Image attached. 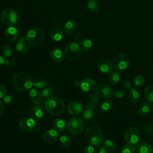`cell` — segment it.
Listing matches in <instances>:
<instances>
[{"label":"cell","instance_id":"obj_1","mask_svg":"<svg viewBox=\"0 0 153 153\" xmlns=\"http://www.w3.org/2000/svg\"><path fill=\"white\" fill-rule=\"evenodd\" d=\"M13 84L17 90L23 91L31 88L33 86V81L27 73L19 72L14 75Z\"/></svg>","mask_w":153,"mask_h":153},{"label":"cell","instance_id":"obj_2","mask_svg":"<svg viewBox=\"0 0 153 153\" xmlns=\"http://www.w3.org/2000/svg\"><path fill=\"white\" fill-rule=\"evenodd\" d=\"M85 138L87 142L91 145L98 146L103 141V134L99 127L91 126L85 130Z\"/></svg>","mask_w":153,"mask_h":153},{"label":"cell","instance_id":"obj_3","mask_svg":"<svg viewBox=\"0 0 153 153\" xmlns=\"http://www.w3.org/2000/svg\"><path fill=\"white\" fill-rule=\"evenodd\" d=\"M45 106L47 111L53 115H59L62 114L65 108V105L63 101L57 97H52L47 99Z\"/></svg>","mask_w":153,"mask_h":153},{"label":"cell","instance_id":"obj_4","mask_svg":"<svg viewBox=\"0 0 153 153\" xmlns=\"http://www.w3.org/2000/svg\"><path fill=\"white\" fill-rule=\"evenodd\" d=\"M44 37L43 30L37 27L30 29L26 33L25 38L27 42L31 45H38L40 44Z\"/></svg>","mask_w":153,"mask_h":153},{"label":"cell","instance_id":"obj_5","mask_svg":"<svg viewBox=\"0 0 153 153\" xmlns=\"http://www.w3.org/2000/svg\"><path fill=\"white\" fill-rule=\"evenodd\" d=\"M81 54V48L78 43L72 42L68 44L65 48V56L70 61L78 59Z\"/></svg>","mask_w":153,"mask_h":153},{"label":"cell","instance_id":"obj_6","mask_svg":"<svg viewBox=\"0 0 153 153\" xmlns=\"http://www.w3.org/2000/svg\"><path fill=\"white\" fill-rule=\"evenodd\" d=\"M1 19L5 25L12 26L18 21V14L14 9L7 8L1 12Z\"/></svg>","mask_w":153,"mask_h":153},{"label":"cell","instance_id":"obj_7","mask_svg":"<svg viewBox=\"0 0 153 153\" xmlns=\"http://www.w3.org/2000/svg\"><path fill=\"white\" fill-rule=\"evenodd\" d=\"M84 128L83 120L78 117L71 118L68 123L67 128L68 131L72 134H78L81 133Z\"/></svg>","mask_w":153,"mask_h":153},{"label":"cell","instance_id":"obj_8","mask_svg":"<svg viewBox=\"0 0 153 153\" xmlns=\"http://www.w3.org/2000/svg\"><path fill=\"white\" fill-rule=\"evenodd\" d=\"M124 139L128 144L137 145L141 140L140 131L134 127L128 128L124 133Z\"/></svg>","mask_w":153,"mask_h":153},{"label":"cell","instance_id":"obj_9","mask_svg":"<svg viewBox=\"0 0 153 153\" xmlns=\"http://www.w3.org/2000/svg\"><path fill=\"white\" fill-rule=\"evenodd\" d=\"M112 65L116 70L120 71H124L130 65V58L126 54H118L113 59Z\"/></svg>","mask_w":153,"mask_h":153},{"label":"cell","instance_id":"obj_10","mask_svg":"<svg viewBox=\"0 0 153 153\" xmlns=\"http://www.w3.org/2000/svg\"><path fill=\"white\" fill-rule=\"evenodd\" d=\"M97 94L104 99H111L114 96V91L112 88L107 84L99 83L96 87Z\"/></svg>","mask_w":153,"mask_h":153},{"label":"cell","instance_id":"obj_11","mask_svg":"<svg viewBox=\"0 0 153 153\" xmlns=\"http://www.w3.org/2000/svg\"><path fill=\"white\" fill-rule=\"evenodd\" d=\"M19 126L23 131L29 132L35 128L36 123L32 118H24L19 121Z\"/></svg>","mask_w":153,"mask_h":153},{"label":"cell","instance_id":"obj_12","mask_svg":"<svg viewBox=\"0 0 153 153\" xmlns=\"http://www.w3.org/2000/svg\"><path fill=\"white\" fill-rule=\"evenodd\" d=\"M97 86L96 81L91 78H87L80 82L79 88L84 92H90L96 88Z\"/></svg>","mask_w":153,"mask_h":153},{"label":"cell","instance_id":"obj_13","mask_svg":"<svg viewBox=\"0 0 153 153\" xmlns=\"http://www.w3.org/2000/svg\"><path fill=\"white\" fill-rule=\"evenodd\" d=\"M59 137V133L55 129H50L44 132L43 134L44 140L47 143H54Z\"/></svg>","mask_w":153,"mask_h":153},{"label":"cell","instance_id":"obj_14","mask_svg":"<svg viewBox=\"0 0 153 153\" xmlns=\"http://www.w3.org/2000/svg\"><path fill=\"white\" fill-rule=\"evenodd\" d=\"M97 67L100 71L105 74H110L112 72L114 68L112 63L107 59H103L99 61Z\"/></svg>","mask_w":153,"mask_h":153},{"label":"cell","instance_id":"obj_15","mask_svg":"<svg viewBox=\"0 0 153 153\" xmlns=\"http://www.w3.org/2000/svg\"><path fill=\"white\" fill-rule=\"evenodd\" d=\"M82 110V105L80 102L72 101L68 105V111L72 115H78L81 112Z\"/></svg>","mask_w":153,"mask_h":153},{"label":"cell","instance_id":"obj_16","mask_svg":"<svg viewBox=\"0 0 153 153\" xmlns=\"http://www.w3.org/2000/svg\"><path fill=\"white\" fill-rule=\"evenodd\" d=\"M26 42L27 41L26 40V38L23 36H21L20 38L17 39L16 45V48L17 51L19 54H23L27 52L28 47Z\"/></svg>","mask_w":153,"mask_h":153},{"label":"cell","instance_id":"obj_17","mask_svg":"<svg viewBox=\"0 0 153 153\" xmlns=\"http://www.w3.org/2000/svg\"><path fill=\"white\" fill-rule=\"evenodd\" d=\"M4 36L9 41H13L17 39L18 36V30L16 27L10 26L5 29L4 31Z\"/></svg>","mask_w":153,"mask_h":153},{"label":"cell","instance_id":"obj_18","mask_svg":"<svg viewBox=\"0 0 153 153\" xmlns=\"http://www.w3.org/2000/svg\"><path fill=\"white\" fill-rule=\"evenodd\" d=\"M50 57L51 59L56 62V63H60L62 62L65 58V54L63 52L59 49V48H54L53 49L50 53Z\"/></svg>","mask_w":153,"mask_h":153},{"label":"cell","instance_id":"obj_19","mask_svg":"<svg viewBox=\"0 0 153 153\" xmlns=\"http://www.w3.org/2000/svg\"><path fill=\"white\" fill-rule=\"evenodd\" d=\"M42 94L36 88H32L29 91V97L35 104H39L42 101Z\"/></svg>","mask_w":153,"mask_h":153},{"label":"cell","instance_id":"obj_20","mask_svg":"<svg viewBox=\"0 0 153 153\" xmlns=\"http://www.w3.org/2000/svg\"><path fill=\"white\" fill-rule=\"evenodd\" d=\"M136 151L137 153H152V148L149 143L146 142H141L136 145Z\"/></svg>","mask_w":153,"mask_h":153},{"label":"cell","instance_id":"obj_21","mask_svg":"<svg viewBox=\"0 0 153 153\" xmlns=\"http://www.w3.org/2000/svg\"><path fill=\"white\" fill-rule=\"evenodd\" d=\"M78 26V23L75 20H70L65 23L63 26V29L66 33H72L76 30Z\"/></svg>","mask_w":153,"mask_h":153},{"label":"cell","instance_id":"obj_22","mask_svg":"<svg viewBox=\"0 0 153 153\" xmlns=\"http://www.w3.org/2000/svg\"><path fill=\"white\" fill-rule=\"evenodd\" d=\"M30 115L32 118L35 121H40L42 119L44 114L42 109L41 106H33L30 111Z\"/></svg>","mask_w":153,"mask_h":153},{"label":"cell","instance_id":"obj_23","mask_svg":"<svg viewBox=\"0 0 153 153\" xmlns=\"http://www.w3.org/2000/svg\"><path fill=\"white\" fill-rule=\"evenodd\" d=\"M50 36L53 41H60L63 38L64 33L60 28L55 27L50 31Z\"/></svg>","mask_w":153,"mask_h":153},{"label":"cell","instance_id":"obj_24","mask_svg":"<svg viewBox=\"0 0 153 153\" xmlns=\"http://www.w3.org/2000/svg\"><path fill=\"white\" fill-rule=\"evenodd\" d=\"M139 93L136 89L133 88L130 89L128 94V100L131 105L136 104L139 99Z\"/></svg>","mask_w":153,"mask_h":153},{"label":"cell","instance_id":"obj_25","mask_svg":"<svg viewBox=\"0 0 153 153\" xmlns=\"http://www.w3.org/2000/svg\"><path fill=\"white\" fill-rule=\"evenodd\" d=\"M113 101L111 99H108L105 100L100 106L99 108V112L100 113H106L108 112L113 106Z\"/></svg>","mask_w":153,"mask_h":153},{"label":"cell","instance_id":"obj_26","mask_svg":"<svg viewBox=\"0 0 153 153\" xmlns=\"http://www.w3.org/2000/svg\"><path fill=\"white\" fill-rule=\"evenodd\" d=\"M53 127L57 131H63L66 128L65 121L61 118H56L53 123Z\"/></svg>","mask_w":153,"mask_h":153},{"label":"cell","instance_id":"obj_27","mask_svg":"<svg viewBox=\"0 0 153 153\" xmlns=\"http://www.w3.org/2000/svg\"><path fill=\"white\" fill-rule=\"evenodd\" d=\"M120 74L117 71H112L109 76V82L112 85H117L120 80Z\"/></svg>","mask_w":153,"mask_h":153},{"label":"cell","instance_id":"obj_28","mask_svg":"<svg viewBox=\"0 0 153 153\" xmlns=\"http://www.w3.org/2000/svg\"><path fill=\"white\" fill-rule=\"evenodd\" d=\"M145 99L151 103H153V84L148 85L144 91Z\"/></svg>","mask_w":153,"mask_h":153},{"label":"cell","instance_id":"obj_29","mask_svg":"<svg viewBox=\"0 0 153 153\" xmlns=\"http://www.w3.org/2000/svg\"><path fill=\"white\" fill-rule=\"evenodd\" d=\"M103 146L105 151L108 152H114L116 150V144L111 140L108 139L104 141Z\"/></svg>","mask_w":153,"mask_h":153},{"label":"cell","instance_id":"obj_30","mask_svg":"<svg viewBox=\"0 0 153 153\" xmlns=\"http://www.w3.org/2000/svg\"><path fill=\"white\" fill-rule=\"evenodd\" d=\"M87 7L89 11L93 13L97 12L99 10L100 5L96 0H90L87 2Z\"/></svg>","mask_w":153,"mask_h":153},{"label":"cell","instance_id":"obj_31","mask_svg":"<svg viewBox=\"0 0 153 153\" xmlns=\"http://www.w3.org/2000/svg\"><path fill=\"white\" fill-rule=\"evenodd\" d=\"M80 47L85 51H89L93 49V43L90 39L87 38H84L80 42Z\"/></svg>","mask_w":153,"mask_h":153},{"label":"cell","instance_id":"obj_32","mask_svg":"<svg viewBox=\"0 0 153 153\" xmlns=\"http://www.w3.org/2000/svg\"><path fill=\"white\" fill-rule=\"evenodd\" d=\"M151 109L150 104L148 102H145L142 104L138 109V114L140 115H144L147 114Z\"/></svg>","mask_w":153,"mask_h":153},{"label":"cell","instance_id":"obj_33","mask_svg":"<svg viewBox=\"0 0 153 153\" xmlns=\"http://www.w3.org/2000/svg\"><path fill=\"white\" fill-rule=\"evenodd\" d=\"M46 84V81L43 78H37L33 81V85L36 88H44Z\"/></svg>","mask_w":153,"mask_h":153},{"label":"cell","instance_id":"obj_34","mask_svg":"<svg viewBox=\"0 0 153 153\" xmlns=\"http://www.w3.org/2000/svg\"><path fill=\"white\" fill-rule=\"evenodd\" d=\"M2 54L5 57H10L13 53V49L10 45L5 44L2 47Z\"/></svg>","mask_w":153,"mask_h":153},{"label":"cell","instance_id":"obj_35","mask_svg":"<svg viewBox=\"0 0 153 153\" xmlns=\"http://www.w3.org/2000/svg\"><path fill=\"white\" fill-rule=\"evenodd\" d=\"M136 151V148L134 145L127 144L122 147L121 153H135Z\"/></svg>","mask_w":153,"mask_h":153},{"label":"cell","instance_id":"obj_36","mask_svg":"<svg viewBox=\"0 0 153 153\" xmlns=\"http://www.w3.org/2000/svg\"><path fill=\"white\" fill-rule=\"evenodd\" d=\"M145 82V79L142 75H137L135 76L133 79V83L137 87H140L143 85Z\"/></svg>","mask_w":153,"mask_h":153},{"label":"cell","instance_id":"obj_37","mask_svg":"<svg viewBox=\"0 0 153 153\" xmlns=\"http://www.w3.org/2000/svg\"><path fill=\"white\" fill-rule=\"evenodd\" d=\"M41 94L44 98L48 99L51 96V95L53 94V90H52L51 87H50L49 86L44 87L42 90Z\"/></svg>","mask_w":153,"mask_h":153},{"label":"cell","instance_id":"obj_38","mask_svg":"<svg viewBox=\"0 0 153 153\" xmlns=\"http://www.w3.org/2000/svg\"><path fill=\"white\" fill-rule=\"evenodd\" d=\"M94 113L93 110L86 109L82 112V117L86 121H88L92 119L94 117Z\"/></svg>","mask_w":153,"mask_h":153},{"label":"cell","instance_id":"obj_39","mask_svg":"<svg viewBox=\"0 0 153 153\" xmlns=\"http://www.w3.org/2000/svg\"><path fill=\"white\" fill-rule=\"evenodd\" d=\"M60 142L63 147H69L71 145V139L66 135H62L60 137Z\"/></svg>","mask_w":153,"mask_h":153},{"label":"cell","instance_id":"obj_40","mask_svg":"<svg viewBox=\"0 0 153 153\" xmlns=\"http://www.w3.org/2000/svg\"><path fill=\"white\" fill-rule=\"evenodd\" d=\"M14 100V96L13 94H7L3 98V102L6 105H11Z\"/></svg>","mask_w":153,"mask_h":153},{"label":"cell","instance_id":"obj_41","mask_svg":"<svg viewBox=\"0 0 153 153\" xmlns=\"http://www.w3.org/2000/svg\"><path fill=\"white\" fill-rule=\"evenodd\" d=\"M125 93H126V91L124 89L118 88L116 90H115V91L114 92V95H115V96L117 98L121 99L125 95Z\"/></svg>","mask_w":153,"mask_h":153},{"label":"cell","instance_id":"obj_42","mask_svg":"<svg viewBox=\"0 0 153 153\" xmlns=\"http://www.w3.org/2000/svg\"><path fill=\"white\" fill-rule=\"evenodd\" d=\"M99 96L96 94H91L89 96V101L94 103L96 105H97L99 102V98L98 97Z\"/></svg>","mask_w":153,"mask_h":153},{"label":"cell","instance_id":"obj_43","mask_svg":"<svg viewBox=\"0 0 153 153\" xmlns=\"http://www.w3.org/2000/svg\"><path fill=\"white\" fill-rule=\"evenodd\" d=\"M17 63L16 60L14 59H8L6 60L5 62V65L10 67H14L17 65Z\"/></svg>","mask_w":153,"mask_h":153},{"label":"cell","instance_id":"obj_44","mask_svg":"<svg viewBox=\"0 0 153 153\" xmlns=\"http://www.w3.org/2000/svg\"><path fill=\"white\" fill-rule=\"evenodd\" d=\"M93 153H106V151H105L103 146L98 145L94 148Z\"/></svg>","mask_w":153,"mask_h":153},{"label":"cell","instance_id":"obj_45","mask_svg":"<svg viewBox=\"0 0 153 153\" xmlns=\"http://www.w3.org/2000/svg\"><path fill=\"white\" fill-rule=\"evenodd\" d=\"M94 148L91 145H86L84 148V153H93Z\"/></svg>","mask_w":153,"mask_h":153},{"label":"cell","instance_id":"obj_46","mask_svg":"<svg viewBox=\"0 0 153 153\" xmlns=\"http://www.w3.org/2000/svg\"><path fill=\"white\" fill-rule=\"evenodd\" d=\"M6 92H7L6 87L3 84H1L0 85V99L5 96Z\"/></svg>","mask_w":153,"mask_h":153},{"label":"cell","instance_id":"obj_47","mask_svg":"<svg viewBox=\"0 0 153 153\" xmlns=\"http://www.w3.org/2000/svg\"><path fill=\"white\" fill-rule=\"evenodd\" d=\"M74 41L76 43H80V42L82 40V35L80 32H77L76 33L75 35H74Z\"/></svg>","mask_w":153,"mask_h":153},{"label":"cell","instance_id":"obj_48","mask_svg":"<svg viewBox=\"0 0 153 153\" xmlns=\"http://www.w3.org/2000/svg\"><path fill=\"white\" fill-rule=\"evenodd\" d=\"M122 85L123 86V87H124L127 89H129V90L132 88L131 82L127 80H123L122 81Z\"/></svg>","mask_w":153,"mask_h":153},{"label":"cell","instance_id":"obj_49","mask_svg":"<svg viewBox=\"0 0 153 153\" xmlns=\"http://www.w3.org/2000/svg\"><path fill=\"white\" fill-rule=\"evenodd\" d=\"M96 106V105L94 103H93V102H90V101H88V102H87V103L86 104V108L88 109L93 110H93L94 109Z\"/></svg>","mask_w":153,"mask_h":153},{"label":"cell","instance_id":"obj_50","mask_svg":"<svg viewBox=\"0 0 153 153\" xmlns=\"http://www.w3.org/2000/svg\"><path fill=\"white\" fill-rule=\"evenodd\" d=\"M5 59H4V57H2V56H0V68L2 67L4 64H5Z\"/></svg>","mask_w":153,"mask_h":153},{"label":"cell","instance_id":"obj_51","mask_svg":"<svg viewBox=\"0 0 153 153\" xmlns=\"http://www.w3.org/2000/svg\"><path fill=\"white\" fill-rule=\"evenodd\" d=\"M3 111H4V104L0 100V115L3 112Z\"/></svg>","mask_w":153,"mask_h":153},{"label":"cell","instance_id":"obj_52","mask_svg":"<svg viewBox=\"0 0 153 153\" xmlns=\"http://www.w3.org/2000/svg\"><path fill=\"white\" fill-rule=\"evenodd\" d=\"M0 153H1V151H0Z\"/></svg>","mask_w":153,"mask_h":153}]
</instances>
